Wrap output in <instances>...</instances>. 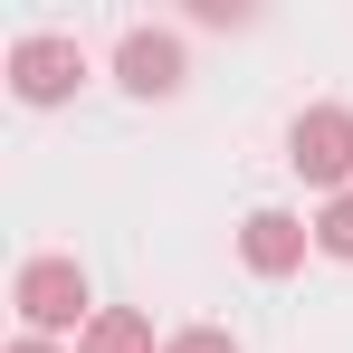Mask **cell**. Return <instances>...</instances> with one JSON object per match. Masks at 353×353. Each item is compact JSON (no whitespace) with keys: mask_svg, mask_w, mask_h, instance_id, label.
Instances as JSON below:
<instances>
[{"mask_svg":"<svg viewBox=\"0 0 353 353\" xmlns=\"http://www.w3.org/2000/svg\"><path fill=\"white\" fill-rule=\"evenodd\" d=\"M10 305H19V325H29V334L96 325V315H86V268H77V258H29V268H19V287H10Z\"/></svg>","mask_w":353,"mask_h":353,"instance_id":"6da1fadb","label":"cell"},{"mask_svg":"<svg viewBox=\"0 0 353 353\" xmlns=\"http://www.w3.org/2000/svg\"><path fill=\"white\" fill-rule=\"evenodd\" d=\"M287 163L315 181V191L344 201V181H353V115H344V105H305L296 134H287Z\"/></svg>","mask_w":353,"mask_h":353,"instance_id":"7a4b0ae2","label":"cell"},{"mask_svg":"<svg viewBox=\"0 0 353 353\" xmlns=\"http://www.w3.org/2000/svg\"><path fill=\"white\" fill-rule=\"evenodd\" d=\"M77 77H86V48H77V39H19V48H10L19 105H58V96H77Z\"/></svg>","mask_w":353,"mask_h":353,"instance_id":"3957f363","label":"cell"},{"mask_svg":"<svg viewBox=\"0 0 353 353\" xmlns=\"http://www.w3.org/2000/svg\"><path fill=\"white\" fill-rule=\"evenodd\" d=\"M305 220H287V210H248V230H239V258L258 268V277H287V268H305Z\"/></svg>","mask_w":353,"mask_h":353,"instance_id":"277c9868","label":"cell"},{"mask_svg":"<svg viewBox=\"0 0 353 353\" xmlns=\"http://www.w3.org/2000/svg\"><path fill=\"white\" fill-rule=\"evenodd\" d=\"M115 77L134 86V96H172L181 86V39H163V29H134L115 48Z\"/></svg>","mask_w":353,"mask_h":353,"instance_id":"5b68a950","label":"cell"},{"mask_svg":"<svg viewBox=\"0 0 353 353\" xmlns=\"http://www.w3.org/2000/svg\"><path fill=\"white\" fill-rule=\"evenodd\" d=\"M77 353H153V325H143L134 305H105V315L77 334Z\"/></svg>","mask_w":353,"mask_h":353,"instance_id":"8992f818","label":"cell"},{"mask_svg":"<svg viewBox=\"0 0 353 353\" xmlns=\"http://www.w3.org/2000/svg\"><path fill=\"white\" fill-rule=\"evenodd\" d=\"M315 248H325V258H353V191H344V201H325V220H315Z\"/></svg>","mask_w":353,"mask_h":353,"instance_id":"52a82bcc","label":"cell"},{"mask_svg":"<svg viewBox=\"0 0 353 353\" xmlns=\"http://www.w3.org/2000/svg\"><path fill=\"white\" fill-rule=\"evenodd\" d=\"M163 353H239V344H230V334H220V325H191V334H172V344H163Z\"/></svg>","mask_w":353,"mask_h":353,"instance_id":"ba28073f","label":"cell"},{"mask_svg":"<svg viewBox=\"0 0 353 353\" xmlns=\"http://www.w3.org/2000/svg\"><path fill=\"white\" fill-rule=\"evenodd\" d=\"M10 353H58V344H48V334H19V344H10Z\"/></svg>","mask_w":353,"mask_h":353,"instance_id":"9c48e42d","label":"cell"}]
</instances>
